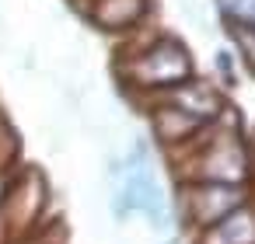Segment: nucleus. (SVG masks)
Returning <instances> with one entry per match:
<instances>
[{"label": "nucleus", "mask_w": 255, "mask_h": 244, "mask_svg": "<svg viewBox=\"0 0 255 244\" xmlns=\"http://www.w3.org/2000/svg\"><path fill=\"white\" fill-rule=\"evenodd\" d=\"M196 77L192 74V56L189 49L171 39V35H161L154 39L147 49H140L133 60H126V84L136 87V91H154V94H164L171 87H178L182 81Z\"/></svg>", "instance_id": "obj_1"}, {"label": "nucleus", "mask_w": 255, "mask_h": 244, "mask_svg": "<svg viewBox=\"0 0 255 244\" xmlns=\"http://www.w3.org/2000/svg\"><path fill=\"white\" fill-rule=\"evenodd\" d=\"M252 174V161L248 150L241 143V136L220 133L213 143L196 150V167H192V181H206V185H248Z\"/></svg>", "instance_id": "obj_2"}, {"label": "nucleus", "mask_w": 255, "mask_h": 244, "mask_svg": "<svg viewBox=\"0 0 255 244\" xmlns=\"http://www.w3.org/2000/svg\"><path fill=\"white\" fill-rule=\"evenodd\" d=\"M185 220L196 227V230H206L213 227L217 220H224L227 213L241 209L248 202V188L245 185H206V181H189L185 185Z\"/></svg>", "instance_id": "obj_3"}, {"label": "nucleus", "mask_w": 255, "mask_h": 244, "mask_svg": "<svg viewBox=\"0 0 255 244\" xmlns=\"http://www.w3.org/2000/svg\"><path fill=\"white\" fill-rule=\"evenodd\" d=\"M164 101H171L175 108H182L185 115H192L199 126H217L220 115H224V108H227L224 94H220L213 84L196 81V77H189V81H182L178 87L164 91Z\"/></svg>", "instance_id": "obj_4"}, {"label": "nucleus", "mask_w": 255, "mask_h": 244, "mask_svg": "<svg viewBox=\"0 0 255 244\" xmlns=\"http://www.w3.org/2000/svg\"><path fill=\"white\" fill-rule=\"evenodd\" d=\"M150 122H154V136L164 143V147H189L203 129L210 126H199L192 115H185L182 108H175L171 101H164L161 108L150 112Z\"/></svg>", "instance_id": "obj_5"}, {"label": "nucleus", "mask_w": 255, "mask_h": 244, "mask_svg": "<svg viewBox=\"0 0 255 244\" xmlns=\"http://www.w3.org/2000/svg\"><path fill=\"white\" fill-rule=\"evenodd\" d=\"M199 244H255V206L245 202L241 209L227 213L213 227L199 230Z\"/></svg>", "instance_id": "obj_6"}, {"label": "nucleus", "mask_w": 255, "mask_h": 244, "mask_svg": "<svg viewBox=\"0 0 255 244\" xmlns=\"http://www.w3.org/2000/svg\"><path fill=\"white\" fill-rule=\"evenodd\" d=\"M147 14V0H95L91 21L105 32H126Z\"/></svg>", "instance_id": "obj_7"}, {"label": "nucleus", "mask_w": 255, "mask_h": 244, "mask_svg": "<svg viewBox=\"0 0 255 244\" xmlns=\"http://www.w3.org/2000/svg\"><path fill=\"white\" fill-rule=\"evenodd\" d=\"M227 25H252L255 28V0H217Z\"/></svg>", "instance_id": "obj_8"}, {"label": "nucleus", "mask_w": 255, "mask_h": 244, "mask_svg": "<svg viewBox=\"0 0 255 244\" xmlns=\"http://www.w3.org/2000/svg\"><path fill=\"white\" fill-rule=\"evenodd\" d=\"M231 39H234V46L241 53L245 67L255 74V28L252 25H231Z\"/></svg>", "instance_id": "obj_9"}]
</instances>
